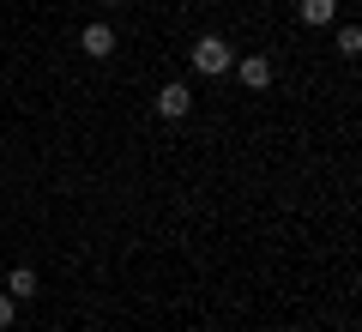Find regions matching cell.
<instances>
[{
	"mask_svg": "<svg viewBox=\"0 0 362 332\" xmlns=\"http://www.w3.org/2000/svg\"><path fill=\"white\" fill-rule=\"evenodd\" d=\"M6 296H13V302H37V272L13 266V272H6Z\"/></svg>",
	"mask_w": 362,
	"mask_h": 332,
	"instance_id": "obj_6",
	"label": "cell"
},
{
	"mask_svg": "<svg viewBox=\"0 0 362 332\" xmlns=\"http://www.w3.org/2000/svg\"><path fill=\"white\" fill-rule=\"evenodd\" d=\"M187 61H194V73H206V79H223L235 67V55H230V42L218 37V30H206V37L187 49Z\"/></svg>",
	"mask_w": 362,
	"mask_h": 332,
	"instance_id": "obj_1",
	"label": "cell"
},
{
	"mask_svg": "<svg viewBox=\"0 0 362 332\" xmlns=\"http://www.w3.org/2000/svg\"><path fill=\"white\" fill-rule=\"evenodd\" d=\"M296 18H302V25H314V30H326L338 18V0H296Z\"/></svg>",
	"mask_w": 362,
	"mask_h": 332,
	"instance_id": "obj_5",
	"label": "cell"
},
{
	"mask_svg": "<svg viewBox=\"0 0 362 332\" xmlns=\"http://www.w3.org/2000/svg\"><path fill=\"white\" fill-rule=\"evenodd\" d=\"M13 320H18V302H13V296H6V290H0V332L13 326Z\"/></svg>",
	"mask_w": 362,
	"mask_h": 332,
	"instance_id": "obj_8",
	"label": "cell"
},
{
	"mask_svg": "<svg viewBox=\"0 0 362 332\" xmlns=\"http://www.w3.org/2000/svg\"><path fill=\"white\" fill-rule=\"evenodd\" d=\"M103 6H127V0H103Z\"/></svg>",
	"mask_w": 362,
	"mask_h": 332,
	"instance_id": "obj_9",
	"label": "cell"
},
{
	"mask_svg": "<svg viewBox=\"0 0 362 332\" xmlns=\"http://www.w3.org/2000/svg\"><path fill=\"white\" fill-rule=\"evenodd\" d=\"M332 42H338V55H344V61H356V55H362V30H356V25H338Z\"/></svg>",
	"mask_w": 362,
	"mask_h": 332,
	"instance_id": "obj_7",
	"label": "cell"
},
{
	"mask_svg": "<svg viewBox=\"0 0 362 332\" xmlns=\"http://www.w3.org/2000/svg\"><path fill=\"white\" fill-rule=\"evenodd\" d=\"M78 49H85V61H109V55H115V25L90 18V25L78 30Z\"/></svg>",
	"mask_w": 362,
	"mask_h": 332,
	"instance_id": "obj_3",
	"label": "cell"
},
{
	"mask_svg": "<svg viewBox=\"0 0 362 332\" xmlns=\"http://www.w3.org/2000/svg\"><path fill=\"white\" fill-rule=\"evenodd\" d=\"M151 109H157L163 121H187V115H194V91L181 85V79H169V85L151 97Z\"/></svg>",
	"mask_w": 362,
	"mask_h": 332,
	"instance_id": "obj_2",
	"label": "cell"
},
{
	"mask_svg": "<svg viewBox=\"0 0 362 332\" xmlns=\"http://www.w3.org/2000/svg\"><path fill=\"white\" fill-rule=\"evenodd\" d=\"M235 79H242L247 91H266L272 85V61L266 55H247V61H235Z\"/></svg>",
	"mask_w": 362,
	"mask_h": 332,
	"instance_id": "obj_4",
	"label": "cell"
}]
</instances>
